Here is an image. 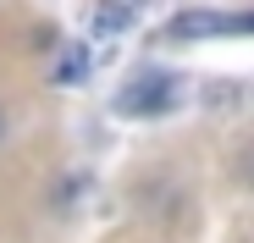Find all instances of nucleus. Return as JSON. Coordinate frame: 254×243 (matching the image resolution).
Wrapping results in <instances>:
<instances>
[{
  "mask_svg": "<svg viewBox=\"0 0 254 243\" xmlns=\"http://www.w3.org/2000/svg\"><path fill=\"white\" fill-rule=\"evenodd\" d=\"M177 100H183L177 77H138V83H127V94H116V111L122 116H160Z\"/></svg>",
  "mask_w": 254,
  "mask_h": 243,
  "instance_id": "f257e3e1",
  "label": "nucleus"
},
{
  "mask_svg": "<svg viewBox=\"0 0 254 243\" xmlns=\"http://www.w3.org/2000/svg\"><path fill=\"white\" fill-rule=\"evenodd\" d=\"M238 33V11H177L166 22V39H216Z\"/></svg>",
  "mask_w": 254,
  "mask_h": 243,
  "instance_id": "f03ea898",
  "label": "nucleus"
},
{
  "mask_svg": "<svg viewBox=\"0 0 254 243\" xmlns=\"http://www.w3.org/2000/svg\"><path fill=\"white\" fill-rule=\"evenodd\" d=\"M56 83L61 89H72V83H83L89 77V45H61V56H56Z\"/></svg>",
  "mask_w": 254,
  "mask_h": 243,
  "instance_id": "7ed1b4c3",
  "label": "nucleus"
},
{
  "mask_svg": "<svg viewBox=\"0 0 254 243\" xmlns=\"http://www.w3.org/2000/svg\"><path fill=\"white\" fill-rule=\"evenodd\" d=\"M127 22H133L127 6H100V11H94V33H122Z\"/></svg>",
  "mask_w": 254,
  "mask_h": 243,
  "instance_id": "20e7f679",
  "label": "nucleus"
}]
</instances>
